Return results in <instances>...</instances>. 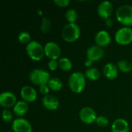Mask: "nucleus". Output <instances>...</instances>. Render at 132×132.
Instances as JSON below:
<instances>
[{
	"instance_id": "ddd939ff",
	"label": "nucleus",
	"mask_w": 132,
	"mask_h": 132,
	"mask_svg": "<svg viewBox=\"0 0 132 132\" xmlns=\"http://www.w3.org/2000/svg\"><path fill=\"white\" fill-rule=\"evenodd\" d=\"M113 12V5L110 1H103L101 2L97 7L98 15L104 18H109Z\"/></svg>"
},
{
	"instance_id": "412c9836",
	"label": "nucleus",
	"mask_w": 132,
	"mask_h": 132,
	"mask_svg": "<svg viewBox=\"0 0 132 132\" xmlns=\"http://www.w3.org/2000/svg\"><path fill=\"white\" fill-rule=\"evenodd\" d=\"M58 63H59V67L64 71H68L71 70L72 66H73L71 60L67 57H63L60 59Z\"/></svg>"
},
{
	"instance_id": "f257e3e1",
	"label": "nucleus",
	"mask_w": 132,
	"mask_h": 132,
	"mask_svg": "<svg viewBox=\"0 0 132 132\" xmlns=\"http://www.w3.org/2000/svg\"><path fill=\"white\" fill-rule=\"evenodd\" d=\"M68 84L72 91L77 94L80 93L85 87L86 77L81 72H74L70 76Z\"/></svg>"
},
{
	"instance_id": "a878e982",
	"label": "nucleus",
	"mask_w": 132,
	"mask_h": 132,
	"mask_svg": "<svg viewBox=\"0 0 132 132\" xmlns=\"http://www.w3.org/2000/svg\"><path fill=\"white\" fill-rule=\"evenodd\" d=\"M2 120L5 121V122H7V123H9L12 121V113L9 111V110H7V109H5L2 111Z\"/></svg>"
},
{
	"instance_id": "473e14b6",
	"label": "nucleus",
	"mask_w": 132,
	"mask_h": 132,
	"mask_svg": "<svg viewBox=\"0 0 132 132\" xmlns=\"http://www.w3.org/2000/svg\"><path fill=\"white\" fill-rule=\"evenodd\" d=\"M38 12H39V15H42V12H41V11H40L39 9L38 10Z\"/></svg>"
},
{
	"instance_id": "7c9ffc66",
	"label": "nucleus",
	"mask_w": 132,
	"mask_h": 132,
	"mask_svg": "<svg viewBox=\"0 0 132 132\" xmlns=\"http://www.w3.org/2000/svg\"><path fill=\"white\" fill-rule=\"evenodd\" d=\"M105 24H106V26H107L108 27H111V26H113V24H114V22H113V20L109 17V18L105 19Z\"/></svg>"
},
{
	"instance_id": "39448f33",
	"label": "nucleus",
	"mask_w": 132,
	"mask_h": 132,
	"mask_svg": "<svg viewBox=\"0 0 132 132\" xmlns=\"http://www.w3.org/2000/svg\"><path fill=\"white\" fill-rule=\"evenodd\" d=\"M29 80L36 85L47 84L50 80V73L43 69H34L29 73Z\"/></svg>"
},
{
	"instance_id": "393cba45",
	"label": "nucleus",
	"mask_w": 132,
	"mask_h": 132,
	"mask_svg": "<svg viewBox=\"0 0 132 132\" xmlns=\"http://www.w3.org/2000/svg\"><path fill=\"white\" fill-rule=\"evenodd\" d=\"M51 27V22L50 20L46 18V17H43L42 19V22H41V26H40V29L41 31L43 33H47Z\"/></svg>"
},
{
	"instance_id": "423d86ee",
	"label": "nucleus",
	"mask_w": 132,
	"mask_h": 132,
	"mask_svg": "<svg viewBox=\"0 0 132 132\" xmlns=\"http://www.w3.org/2000/svg\"><path fill=\"white\" fill-rule=\"evenodd\" d=\"M114 37L120 45H128L132 42V29L129 26L122 27L116 32Z\"/></svg>"
},
{
	"instance_id": "6ab92c4d",
	"label": "nucleus",
	"mask_w": 132,
	"mask_h": 132,
	"mask_svg": "<svg viewBox=\"0 0 132 132\" xmlns=\"http://www.w3.org/2000/svg\"><path fill=\"white\" fill-rule=\"evenodd\" d=\"M47 85L50 87V89H51L52 90L59 91L63 87V83L60 79L57 77H53V78L50 79Z\"/></svg>"
},
{
	"instance_id": "f03ea898",
	"label": "nucleus",
	"mask_w": 132,
	"mask_h": 132,
	"mask_svg": "<svg viewBox=\"0 0 132 132\" xmlns=\"http://www.w3.org/2000/svg\"><path fill=\"white\" fill-rule=\"evenodd\" d=\"M80 33V27L76 23H67L65 25L62 29V37L67 42H74L76 41Z\"/></svg>"
},
{
	"instance_id": "a211bd4d",
	"label": "nucleus",
	"mask_w": 132,
	"mask_h": 132,
	"mask_svg": "<svg viewBox=\"0 0 132 132\" xmlns=\"http://www.w3.org/2000/svg\"><path fill=\"white\" fill-rule=\"evenodd\" d=\"M29 110V105L27 102L24 101H18L13 107V112L17 117H22Z\"/></svg>"
},
{
	"instance_id": "2eb2a0df",
	"label": "nucleus",
	"mask_w": 132,
	"mask_h": 132,
	"mask_svg": "<svg viewBox=\"0 0 132 132\" xmlns=\"http://www.w3.org/2000/svg\"><path fill=\"white\" fill-rule=\"evenodd\" d=\"M94 39L97 46L101 47L108 46L111 43V37L109 32H108L105 30H101L98 32H97Z\"/></svg>"
},
{
	"instance_id": "bb28decb",
	"label": "nucleus",
	"mask_w": 132,
	"mask_h": 132,
	"mask_svg": "<svg viewBox=\"0 0 132 132\" xmlns=\"http://www.w3.org/2000/svg\"><path fill=\"white\" fill-rule=\"evenodd\" d=\"M96 123L98 126L101 127H106L109 124L108 119L104 116H98L96 119Z\"/></svg>"
},
{
	"instance_id": "7ed1b4c3",
	"label": "nucleus",
	"mask_w": 132,
	"mask_h": 132,
	"mask_svg": "<svg viewBox=\"0 0 132 132\" xmlns=\"http://www.w3.org/2000/svg\"><path fill=\"white\" fill-rule=\"evenodd\" d=\"M26 50L28 56L33 60H40L45 54L44 47L41 45V43L36 40H32L28 43Z\"/></svg>"
},
{
	"instance_id": "2f4dec72",
	"label": "nucleus",
	"mask_w": 132,
	"mask_h": 132,
	"mask_svg": "<svg viewBox=\"0 0 132 132\" xmlns=\"http://www.w3.org/2000/svg\"><path fill=\"white\" fill-rule=\"evenodd\" d=\"M92 63H93V61L90 60H89V59H87V60H85V62H84V65H85V67H90L91 65H92Z\"/></svg>"
},
{
	"instance_id": "9d476101",
	"label": "nucleus",
	"mask_w": 132,
	"mask_h": 132,
	"mask_svg": "<svg viewBox=\"0 0 132 132\" xmlns=\"http://www.w3.org/2000/svg\"><path fill=\"white\" fill-rule=\"evenodd\" d=\"M104 55V50L102 47L97 45H93L88 48L87 50V59L94 61H97L101 60Z\"/></svg>"
},
{
	"instance_id": "c756f323",
	"label": "nucleus",
	"mask_w": 132,
	"mask_h": 132,
	"mask_svg": "<svg viewBox=\"0 0 132 132\" xmlns=\"http://www.w3.org/2000/svg\"><path fill=\"white\" fill-rule=\"evenodd\" d=\"M50 91V87H48L47 84H43L39 86V92L43 94V95H48V93Z\"/></svg>"
},
{
	"instance_id": "b1692460",
	"label": "nucleus",
	"mask_w": 132,
	"mask_h": 132,
	"mask_svg": "<svg viewBox=\"0 0 132 132\" xmlns=\"http://www.w3.org/2000/svg\"><path fill=\"white\" fill-rule=\"evenodd\" d=\"M31 36L29 34V32H26V31H22L19 32V36H18V40L20 43L22 44H28L31 41Z\"/></svg>"
},
{
	"instance_id": "cd10ccee",
	"label": "nucleus",
	"mask_w": 132,
	"mask_h": 132,
	"mask_svg": "<svg viewBox=\"0 0 132 132\" xmlns=\"http://www.w3.org/2000/svg\"><path fill=\"white\" fill-rule=\"evenodd\" d=\"M59 67V63L55 60H50L48 63V67L51 70H56Z\"/></svg>"
},
{
	"instance_id": "5701e85b",
	"label": "nucleus",
	"mask_w": 132,
	"mask_h": 132,
	"mask_svg": "<svg viewBox=\"0 0 132 132\" xmlns=\"http://www.w3.org/2000/svg\"><path fill=\"white\" fill-rule=\"evenodd\" d=\"M65 16L67 21H69V23H75V21L77 19L78 14L75 9H70L66 12Z\"/></svg>"
},
{
	"instance_id": "aec40b11",
	"label": "nucleus",
	"mask_w": 132,
	"mask_h": 132,
	"mask_svg": "<svg viewBox=\"0 0 132 132\" xmlns=\"http://www.w3.org/2000/svg\"><path fill=\"white\" fill-rule=\"evenodd\" d=\"M85 77L90 80H97L100 77V72L95 67L88 68L84 73Z\"/></svg>"
},
{
	"instance_id": "9b49d317",
	"label": "nucleus",
	"mask_w": 132,
	"mask_h": 132,
	"mask_svg": "<svg viewBox=\"0 0 132 132\" xmlns=\"http://www.w3.org/2000/svg\"><path fill=\"white\" fill-rule=\"evenodd\" d=\"M16 103V97L13 93L5 91L0 94V104L2 107L5 108L14 107Z\"/></svg>"
},
{
	"instance_id": "0eeeda50",
	"label": "nucleus",
	"mask_w": 132,
	"mask_h": 132,
	"mask_svg": "<svg viewBox=\"0 0 132 132\" xmlns=\"http://www.w3.org/2000/svg\"><path fill=\"white\" fill-rule=\"evenodd\" d=\"M45 55L50 60L58 59L61 53V50L60 46L55 42H48L44 46Z\"/></svg>"
},
{
	"instance_id": "dca6fc26",
	"label": "nucleus",
	"mask_w": 132,
	"mask_h": 132,
	"mask_svg": "<svg viewBox=\"0 0 132 132\" xmlns=\"http://www.w3.org/2000/svg\"><path fill=\"white\" fill-rule=\"evenodd\" d=\"M103 73L106 78L109 80H114L118 77V67L112 63H108L103 68Z\"/></svg>"
},
{
	"instance_id": "f8f14e48",
	"label": "nucleus",
	"mask_w": 132,
	"mask_h": 132,
	"mask_svg": "<svg viewBox=\"0 0 132 132\" xmlns=\"http://www.w3.org/2000/svg\"><path fill=\"white\" fill-rule=\"evenodd\" d=\"M21 97L26 102H33L37 97V93L36 90L29 85L23 86L20 90Z\"/></svg>"
},
{
	"instance_id": "4be33fe9",
	"label": "nucleus",
	"mask_w": 132,
	"mask_h": 132,
	"mask_svg": "<svg viewBox=\"0 0 132 132\" xmlns=\"http://www.w3.org/2000/svg\"><path fill=\"white\" fill-rule=\"evenodd\" d=\"M118 68L125 73H128L132 70V64L128 60H121L118 62Z\"/></svg>"
},
{
	"instance_id": "6e6552de",
	"label": "nucleus",
	"mask_w": 132,
	"mask_h": 132,
	"mask_svg": "<svg viewBox=\"0 0 132 132\" xmlns=\"http://www.w3.org/2000/svg\"><path fill=\"white\" fill-rule=\"evenodd\" d=\"M79 117L82 122L87 125H90L93 122L96 121V119L97 118L94 110L90 107L83 108L79 113Z\"/></svg>"
},
{
	"instance_id": "f3484780",
	"label": "nucleus",
	"mask_w": 132,
	"mask_h": 132,
	"mask_svg": "<svg viewBox=\"0 0 132 132\" xmlns=\"http://www.w3.org/2000/svg\"><path fill=\"white\" fill-rule=\"evenodd\" d=\"M111 132H129V125L125 119L118 118L112 124Z\"/></svg>"
},
{
	"instance_id": "20e7f679",
	"label": "nucleus",
	"mask_w": 132,
	"mask_h": 132,
	"mask_svg": "<svg viewBox=\"0 0 132 132\" xmlns=\"http://www.w3.org/2000/svg\"><path fill=\"white\" fill-rule=\"evenodd\" d=\"M116 18L122 24L129 26H132V6L130 5H122L116 11Z\"/></svg>"
},
{
	"instance_id": "72a5a7b5",
	"label": "nucleus",
	"mask_w": 132,
	"mask_h": 132,
	"mask_svg": "<svg viewBox=\"0 0 132 132\" xmlns=\"http://www.w3.org/2000/svg\"><path fill=\"white\" fill-rule=\"evenodd\" d=\"M6 132H12V131H6Z\"/></svg>"
},
{
	"instance_id": "1a4fd4ad",
	"label": "nucleus",
	"mask_w": 132,
	"mask_h": 132,
	"mask_svg": "<svg viewBox=\"0 0 132 132\" xmlns=\"http://www.w3.org/2000/svg\"><path fill=\"white\" fill-rule=\"evenodd\" d=\"M12 128L13 132H32L31 124L22 118H16L13 121Z\"/></svg>"
},
{
	"instance_id": "4468645a",
	"label": "nucleus",
	"mask_w": 132,
	"mask_h": 132,
	"mask_svg": "<svg viewBox=\"0 0 132 132\" xmlns=\"http://www.w3.org/2000/svg\"><path fill=\"white\" fill-rule=\"evenodd\" d=\"M43 105L48 110L53 111L58 108L60 102L57 97L54 95L48 94L46 96H44L42 100Z\"/></svg>"
},
{
	"instance_id": "c85d7f7f",
	"label": "nucleus",
	"mask_w": 132,
	"mask_h": 132,
	"mask_svg": "<svg viewBox=\"0 0 132 132\" xmlns=\"http://www.w3.org/2000/svg\"><path fill=\"white\" fill-rule=\"evenodd\" d=\"M53 2L60 7H66L70 4V0H54Z\"/></svg>"
}]
</instances>
